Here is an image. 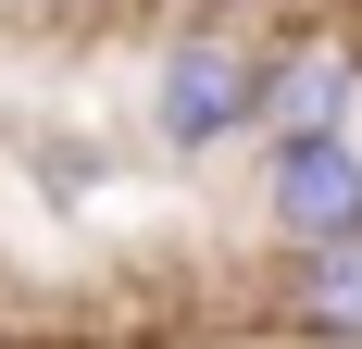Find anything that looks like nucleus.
<instances>
[{
	"label": "nucleus",
	"mask_w": 362,
	"mask_h": 349,
	"mask_svg": "<svg viewBox=\"0 0 362 349\" xmlns=\"http://www.w3.org/2000/svg\"><path fill=\"white\" fill-rule=\"evenodd\" d=\"M262 225L288 249L362 225V150H350V125H288V138L262 150Z\"/></svg>",
	"instance_id": "f03ea898"
},
{
	"label": "nucleus",
	"mask_w": 362,
	"mask_h": 349,
	"mask_svg": "<svg viewBox=\"0 0 362 349\" xmlns=\"http://www.w3.org/2000/svg\"><path fill=\"white\" fill-rule=\"evenodd\" d=\"M275 312H288L300 337H362V225L300 249V262H288V287H275Z\"/></svg>",
	"instance_id": "7ed1b4c3"
},
{
	"label": "nucleus",
	"mask_w": 362,
	"mask_h": 349,
	"mask_svg": "<svg viewBox=\"0 0 362 349\" xmlns=\"http://www.w3.org/2000/svg\"><path fill=\"white\" fill-rule=\"evenodd\" d=\"M262 88H275V63L250 37H175L150 63V138L163 150H238V138H262Z\"/></svg>",
	"instance_id": "f257e3e1"
},
{
	"label": "nucleus",
	"mask_w": 362,
	"mask_h": 349,
	"mask_svg": "<svg viewBox=\"0 0 362 349\" xmlns=\"http://www.w3.org/2000/svg\"><path fill=\"white\" fill-rule=\"evenodd\" d=\"M350 100H362L350 50H288L275 88H262V138H288V125H350Z\"/></svg>",
	"instance_id": "20e7f679"
}]
</instances>
